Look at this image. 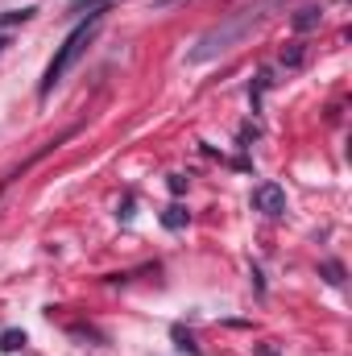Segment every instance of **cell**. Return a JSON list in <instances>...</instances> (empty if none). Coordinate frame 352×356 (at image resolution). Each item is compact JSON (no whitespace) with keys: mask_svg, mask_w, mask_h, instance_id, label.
I'll return each instance as SVG.
<instances>
[{"mask_svg":"<svg viewBox=\"0 0 352 356\" xmlns=\"http://www.w3.org/2000/svg\"><path fill=\"white\" fill-rule=\"evenodd\" d=\"M286 4H290V0H249V4H241V8H237V13H228L220 25H211V29H203V33L195 38V46L186 50V63H191V67L216 63L220 54L237 50L245 38H253L265 21H269L278 8H286Z\"/></svg>","mask_w":352,"mask_h":356,"instance_id":"cell-1","label":"cell"},{"mask_svg":"<svg viewBox=\"0 0 352 356\" xmlns=\"http://www.w3.org/2000/svg\"><path fill=\"white\" fill-rule=\"evenodd\" d=\"M95 29H99V13H95V17H88V21H79V25L67 33V42L58 46V54L50 58V67H46V75H42V88H38L42 95H50V91L63 83V75H67V71L83 58V50L95 42Z\"/></svg>","mask_w":352,"mask_h":356,"instance_id":"cell-2","label":"cell"},{"mask_svg":"<svg viewBox=\"0 0 352 356\" xmlns=\"http://www.w3.org/2000/svg\"><path fill=\"white\" fill-rule=\"evenodd\" d=\"M253 207H257L262 216H269V220H278V216L286 211V191H282L278 182H257V186H253Z\"/></svg>","mask_w":352,"mask_h":356,"instance_id":"cell-3","label":"cell"},{"mask_svg":"<svg viewBox=\"0 0 352 356\" xmlns=\"http://www.w3.org/2000/svg\"><path fill=\"white\" fill-rule=\"evenodd\" d=\"M319 21H323V8H315V4H307V8H298V13L290 17L294 33H311V29H319Z\"/></svg>","mask_w":352,"mask_h":356,"instance_id":"cell-4","label":"cell"},{"mask_svg":"<svg viewBox=\"0 0 352 356\" xmlns=\"http://www.w3.org/2000/svg\"><path fill=\"white\" fill-rule=\"evenodd\" d=\"M104 4H112V0H71L67 13H71V17H95Z\"/></svg>","mask_w":352,"mask_h":356,"instance_id":"cell-5","label":"cell"},{"mask_svg":"<svg viewBox=\"0 0 352 356\" xmlns=\"http://www.w3.org/2000/svg\"><path fill=\"white\" fill-rule=\"evenodd\" d=\"M21 348H25V332H17V327L0 332V353H21Z\"/></svg>","mask_w":352,"mask_h":356,"instance_id":"cell-6","label":"cell"},{"mask_svg":"<svg viewBox=\"0 0 352 356\" xmlns=\"http://www.w3.org/2000/svg\"><path fill=\"white\" fill-rule=\"evenodd\" d=\"M162 224H166V228H170V232H178V228H186V207H166V211H162Z\"/></svg>","mask_w":352,"mask_h":356,"instance_id":"cell-7","label":"cell"},{"mask_svg":"<svg viewBox=\"0 0 352 356\" xmlns=\"http://www.w3.org/2000/svg\"><path fill=\"white\" fill-rule=\"evenodd\" d=\"M319 273H323L332 286H344V266H340V261H323V266H319Z\"/></svg>","mask_w":352,"mask_h":356,"instance_id":"cell-8","label":"cell"},{"mask_svg":"<svg viewBox=\"0 0 352 356\" xmlns=\"http://www.w3.org/2000/svg\"><path fill=\"white\" fill-rule=\"evenodd\" d=\"M33 17V8H21V13H0V29H13V25H25Z\"/></svg>","mask_w":352,"mask_h":356,"instance_id":"cell-9","label":"cell"},{"mask_svg":"<svg viewBox=\"0 0 352 356\" xmlns=\"http://www.w3.org/2000/svg\"><path fill=\"white\" fill-rule=\"evenodd\" d=\"M175 340H178V348H182V353L199 356V348H195V344H191V336H186V332H182V327H175Z\"/></svg>","mask_w":352,"mask_h":356,"instance_id":"cell-10","label":"cell"},{"mask_svg":"<svg viewBox=\"0 0 352 356\" xmlns=\"http://www.w3.org/2000/svg\"><path fill=\"white\" fill-rule=\"evenodd\" d=\"M166 186H170L175 195H182V191H186V178H182V175H170V178H166Z\"/></svg>","mask_w":352,"mask_h":356,"instance_id":"cell-11","label":"cell"},{"mask_svg":"<svg viewBox=\"0 0 352 356\" xmlns=\"http://www.w3.org/2000/svg\"><path fill=\"white\" fill-rule=\"evenodd\" d=\"M282 63H286V67H298V63H303V46H294V50H290Z\"/></svg>","mask_w":352,"mask_h":356,"instance_id":"cell-12","label":"cell"},{"mask_svg":"<svg viewBox=\"0 0 352 356\" xmlns=\"http://www.w3.org/2000/svg\"><path fill=\"white\" fill-rule=\"evenodd\" d=\"M257 356H278V353H273V348H269V344H262V348H257Z\"/></svg>","mask_w":352,"mask_h":356,"instance_id":"cell-13","label":"cell"},{"mask_svg":"<svg viewBox=\"0 0 352 356\" xmlns=\"http://www.w3.org/2000/svg\"><path fill=\"white\" fill-rule=\"evenodd\" d=\"M4 46H8V38H0V50H4Z\"/></svg>","mask_w":352,"mask_h":356,"instance_id":"cell-14","label":"cell"}]
</instances>
